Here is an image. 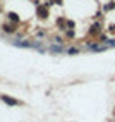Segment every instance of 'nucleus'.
<instances>
[{
    "instance_id": "nucleus-1",
    "label": "nucleus",
    "mask_w": 115,
    "mask_h": 122,
    "mask_svg": "<svg viewBox=\"0 0 115 122\" xmlns=\"http://www.w3.org/2000/svg\"><path fill=\"white\" fill-rule=\"evenodd\" d=\"M2 29L5 31V33H9V35H12V33H15V24H10V22H5L4 26H2Z\"/></svg>"
},
{
    "instance_id": "nucleus-2",
    "label": "nucleus",
    "mask_w": 115,
    "mask_h": 122,
    "mask_svg": "<svg viewBox=\"0 0 115 122\" xmlns=\"http://www.w3.org/2000/svg\"><path fill=\"white\" fill-rule=\"evenodd\" d=\"M38 17H41V19L48 17V9H46L45 5H40L38 7Z\"/></svg>"
},
{
    "instance_id": "nucleus-3",
    "label": "nucleus",
    "mask_w": 115,
    "mask_h": 122,
    "mask_svg": "<svg viewBox=\"0 0 115 122\" xmlns=\"http://www.w3.org/2000/svg\"><path fill=\"white\" fill-rule=\"evenodd\" d=\"M2 100L5 102V103H9V105H19V100H14V98H10V96H2Z\"/></svg>"
},
{
    "instance_id": "nucleus-4",
    "label": "nucleus",
    "mask_w": 115,
    "mask_h": 122,
    "mask_svg": "<svg viewBox=\"0 0 115 122\" xmlns=\"http://www.w3.org/2000/svg\"><path fill=\"white\" fill-rule=\"evenodd\" d=\"M100 31H101V24H95V26H93L91 29H89V35H91V36H95V35H98V33H100Z\"/></svg>"
},
{
    "instance_id": "nucleus-5",
    "label": "nucleus",
    "mask_w": 115,
    "mask_h": 122,
    "mask_svg": "<svg viewBox=\"0 0 115 122\" xmlns=\"http://www.w3.org/2000/svg\"><path fill=\"white\" fill-rule=\"evenodd\" d=\"M9 19L12 22H15V24H19V15L15 14V12H9Z\"/></svg>"
},
{
    "instance_id": "nucleus-6",
    "label": "nucleus",
    "mask_w": 115,
    "mask_h": 122,
    "mask_svg": "<svg viewBox=\"0 0 115 122\" xmlns=\"http://www.w3.org/2000/svg\"><path fill=\"white\" fill-rule=\"evenodd\" d=\"M57 24H59V26H60V29H67V28H65V24H67V21H65L64 17L57 21Z\"/></svg>"
},
{
    "instance_id": "nucleus-7",
    "label": "nucleus",
    "mask_w": 115,
    "mask_h": 122,
    "mask_svg": "<svg viewBox=\"0 0 115 122\" xmlns=\"http://www.w3.org/2000/svg\"><path fill=\"white\" fill-rule=\"evenodd\" d=\"M67 38H74V31H72V29L67 31Z\"/></svg>"
}]
</instances>
